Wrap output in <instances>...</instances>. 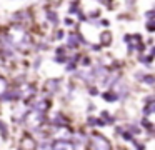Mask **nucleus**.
<instances>
[]
</instances>
